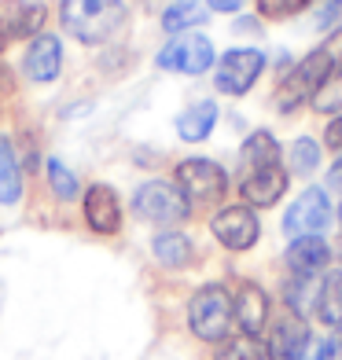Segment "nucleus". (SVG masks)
I'll list each match as a JSON object with an SVG mask.
<instances>
[{
    "mask_svg": "<svg viewBox=\"0 0 342 360\" xmlns=\"http://www.w3.org/2000/svg\"><path fill=\"white\" fill-rule=\"evenodd\" d=\"M317 316L331 327L342 323V272H331L317 290Z\"/></svg>",
    "mask_w": 342,
    "mask_h": 360,
    "instance_id": "4be33fe9",
    "label": "nucleus"
},
{
    "mask_svg": "<svg viewBox=\"0 0 342 360\" xmlns=\"http://www.w3.org/2000/svg\"><path fill=\"white\" fill-rule=\"evenodd\" d=\"M63 30L81 44H103L125 22V0H63Z\"/></svg>",
    "mask_w": 342,
    "mask_h": 360,
    "instance_id": "f257e3e1",
    "label": "nucleus"
},
{
    "mask_svg": "<svg viewBox=\"0 0 342 360\" xmlns=\"http://www.w3.org/2000/svg\"><path fill=\"white\" fill-rule=\"evenodd\" d=\"M265 70V52H258V48H232V52H224L221 63H217V74H214V85L217 92L224 96H243L251 92V85Z\"/></svg>",
    "mask_w": 342,
    "mask_h": 360,
    "instance_id": "423d86ee",
    "label": "nucleus"
},
{
    "mask_svg": "<svg viewBox=\"0 0 342 360\" xmlns=\"http://www.w3.org/2000/svg\"><path fill=\"white\" fill-rule=\"evenodd\" d=\"M243 162H247V169H258V166H280V143L272 140V133L258 129V133H251L247 143H243Z\"/></svg>",
    "mask_w": 342,
    "mask_h": 360,
    "instance_id": "412c9836",
    "label": "nucleus"
},
{
    "mask_svg": "<svg viewBox=\"0 0 342 360\" xmlns=\"http://www.w3.org/2000/svg\"><path fill=\"white\" fill-rule=\"evenodd\" d=\"M44 26V4L37 0H0V30L11 37H30L34 41Z\"/></svg>",
    "mask_w": 342,
    "mask_h": 360,
    "instance_id": "9b49d317",
    "label": "nucleus"
},
{
    "mask_svg": "<svg viewBox=\"0 0 342 360\" xmlns=\"http://www.w3.org/2000/svg\"><path fill=\"white\" fill-rule=\"evenodd\" d=\"M48 188H52V195L59 202H70V199H77V176L63 166L59 158H48Z\"/></svg>",
    "mask_w": 342,
    "mask_h": 360,
    "instance_id": "5701e85b",
    "label": "nucleus"
},
{
    "mask_svg": "<svg viewBox=\"0 0 342 360\" xmlns=\"http://www.w3.org/2000/svg\"><path fill=\"white\" fill-rule=\"evenodd\" d=\"M155 257H158V265H166V269H184L191 265V239L184 232H162L155 236Z\"/></svg>",
    "mask_w": 342,
    "mask_h": 360,
    "instance_id": "aec40b11",
    "label": "nucleus"
},
{
    "mask_svg": "<svg viewBox=\"0 0 342 360\" xmlns=\"http://www.w3.org/2000/svg\"><path fill=\"white\" fill-rule=\"evenodd\" d=\"M313 0H258V11L265 15V19H291V15L305 11Z\"/></svg>",
    "mask_w": 342,
    "mask_h": 360,
    "instance_id": "a878e982",
    "label": "nucleus"
},
{
    "mask_svg": "<svg viewBox=\"0 0 342 360\" xmlns=\"http://www.w3.org/2000/svg\"><path fill=\"white\" fill-rule=\"evenodd\" d=\"M210 232L228 250H251L258 243V236H262V224L251 214V206H228L210 221Z\"/></svg>",
    "mask_w": 342,
    "mask_h": 360,
    "instance_id": "1a4fd4ad",
    "label": "nucleus"
},
{
    "mask_svg": "<svg viewBox=\"0 0 342 360\" xmlns=\"http://www.w3.org/2000/svg\"><path fill=\"white\" fill-rule=\"evenodd\" d=\"M4 44H8V34H4V30H0V52H4Z\"/></svg>",
    "mask_w": 342,
    "mask_h": 360,
    "instance_id": "473e14b6",
    "label": "nucleus"
},
{
    "mask_svg": "<svg viewBox=\"0 0 342 360\" xmlns=\"http://www.w3.org/2000/svg\"><path fill=\"white\" fill-rule=\"evenodd\" d=\"M232 305H236V320L243 327V335H258L265 327V320H269V298H265V290L258 283H243Z\"/></svg>",
    "mask_w": 342,
    "mask_h": 360,
    "instance_id": "dca6fc26",
    "label": "nucleus"
},
{
    "mask_svg": "<svg viewBox=\"0 0 342 360\" xmlns=\"http://www.w3.org/2000/svg\"><path fill=\"white\" fill-rule=\"evenodd\" d=\"M309 342H313V335H309V327L302 316H284L280 323L272 327V342H269V353L280 356V360H305V349Z\"/></svg>",
    "mask_w": 342,
    "mask_h": 360,
    "instance_id": "4468645a",
    "label": "nucleus"
},
{
    "mask_svg": "<svg viewBox=\"0 0 342 360\" xmlns=\"http://www.w3.org/2000/svg\"><path fill=\"white\" fill-rule=\"evenodd\" d=\"M177 188L188 202H217L224 199V188H228V176L217 162L210 158H188L177 166Z\"/></svg>",
    "mask_w": 342,
    "mask_h": 360,
    "instance_id": "39448f33",
    "label": "nucleus"
},
{
    "mask_svg": "<svg viewBox=\"0 0 342 360\" xmlns=\"http://www.w3.org/2000/svg\"><path fill=\"white\" fill-rule=\"evenodd\" d=\"M338 224H342V210H338Z\"/></svg>",
    "mask_w": 342,
    "mask_h": 360,
    "instance_id": "72a5a7b5",
    "label": "nucleus"
},
{
    "mask_svg": "<svg viewBox=\"0 0 342 360\" xmlns=\"http://www.w3.org/2000/svg\"><path fill=\"white\" fill-rule=\"evenodd\" d=\"M328 188L335 195H342V158H335V166L328 169Z\"/></svg>",
    "mask_w": 342,
    "mask_h": 360,
    "instance_id": "7c9ffc66",
    "label": "nucleus"
},
{
    "mask_svg": "<svg viewBox=\"0 0 342 360\" xmlns=\"http://www.w3.org/2000/svg\"><path fill=\"white\" fill-rule=\"evenodd\" d=\"M214 125H217V103L199 100L177 118V136L188 140V143H199V140H206L210 133H214Z\"/></svg>",
    "mask_w": 342,
    "mask_h": 360,
    "instance_id": "f3484780",
    "label": "nucleus"
},
{
    "mask_svg": "<svg viewBox=\"0 0 342 360\" xmlns=\"http://www.w3.org/2000/svg\"><path fill=\"white\" fill-rule=\"evenodd\" d=\"M331 221V202L328 195H324L320 188H309L302 191L295 202H291V210L284 214V232L291 239H305V236H320L324 228H328Z\"/></svg>",
    "mask_w": 342,
    "mask_h": 360,
    "instance_id": "6e6552de",
    "label": "nucleus"
},
{
    "mask_svg": "<svg viewBox=\"0 0 342 360\" xmlns=\"http://www.w3.org/2000/svg\"><path fill=\"white\" fill-rule=\"evenodd\" d=\"M291 166H295V173H313L320 166V143L313 136H298L291 147Z\"/></svg>",
    "mask_w": 342,
    "mask_h": 360,
    "instance_id": "393cba45",
    "label": "nucleus"
},
{
    "mask_svg": "<svg viewBox=\"0 0 342 360\" xmlns=\"http://www.w3.org/2000/svg\"><path fill=\"white\" fill-rule=\"evenodd\" d=\"M239 191H243V199H247L251 206H272V202L287 191V169H284V166H258V169H247Z\"/></svg>",
    "mask_w": 342,
    "mask_h": 360,
    "instance_id": "ddd939ff",
    "label": "nucleus"
},
{
    "mask_svg": "<svg viewBox=\"0 0 342 360\" xmlns=\"http://www.w3.org/2000/svg\"><path fill=\"white\" fill-rule=\"evenodd\" d=\"M23 70H26L30 81H37V85L56 81L59 70H63V41L56 34H37L30 41L26 56H23Z\"/></svg>",
    "mask_w": 342,
    "mask_h": 360,
    "instance_id": "9d476101",
    "label": "nucleus"
},
{
    "mask_svg": "<svg viewBox=\"0 0 342 360\" xmlns=\"http://www.w3.org/2000/svg\"><path fill=\"white\" fill-rule=\"evenodd\" d=\"M206 4L214 8V11H236V8L243 4V0H206Z\"/></svg>",
    "mask_w": 342,
    "mask_h": 360,
    "instance_id": "2f4dec72",
    "label": "nucleus"
},
{
    "mask_svg": "<svg viewBox=\"0 0 342 360\" xmlns=\"http://www.w3.org/2000/svg\"><path fill=\"white\" fill-rule=\"evenodd\" d=\"M331 261V250L328 243H324L320 236H305V239H295L287 247V265L295 276H317L320 269H328Z\"/></svg>",
    "mask_w": 342,
    "mask_h": 360,
    "instance_id": "2eb2a0df",
    "label": "nucleus"
},
{
    "mask_svg": "<svg viewBox=\"0 0 342 360\" xmlns=\"http://www.w3.org/2000/svg\"><path fill=\"white\" fill-rule=\"evenodd\" d=\"M206 22V8L199 4V0H177V4H170L166 11H162V30L173 37H181L188 34L191 26H199Z\"/></svg>",
    "mask_w": 342,
    "mask_h": 360,
    "instance_id": "6ab92c4d",
    "label": "nucleus"
},
{
    "mask_svg": "<svg viewBox=\"0 0 342 360\" xmlns=\"http://www.w3.org/2000/svg\"><path fill=\"white\" fill-rule=\"evenodd\" d=\"M85 221L92 232L100 236H114L122 228V206H118V195H114V188L107 184H92L85 191Z\"/></svg>",
    "mask_w": 342,
    "mask_h": 360,
    "instance_id": "f8f14e48",
    "label": "nucleus"
},
{
    "mask_svg": "<svg viewBox=\"0 0 342 360\" xmlns=\"http://www.w3.org/2000/svg\"><path fill=\"white\" fill-rule=\"evenodd\" d=\"M214 360H265V349L258 335H239V338H228Z\"/></svg>",
    "mask_w": 342,
    "mask_h": 360,
    "instance_id": "b1692460",
    "label": "nucleus"
},
{
    "mask_svg": "<svg viewBox=\"0 0 342 360\" xmlns=\"http://www.w3.org/2000/svg\"><path fill=\"white\" fill-rule=\"evenodd\" d=\"M335 22H342V0H324L320 11H317V26L328 30V26H335Z\"/></svg>",
    "mask_w": 342,
    "mask_h": 360,
    "instance_id": "bb28decb",
    "label": "nucleus"
},
{
    "mask_svg": "<svg viewBox=\"0 0 342 360\" xmlns=\"http://www.w3.org/2000/svg\"><path fill=\"white\" fill-rule=\"evenodd\" d=\"M23 199V173L15 162V147L11 140L0 133V206H15Z\"/></svg>",
    "mask_w": 342,
    "mask_h": 360,
    "instance_id": "a211bd4d",
    "label": "nucleus"
},
{
    "mask_svg": "<svg viewBox=\"0 0 342 360\" xmlns=\"http://www.w3.org/2000/svg\"><path fill=\"white\" fill-rule=\"evenodd\" d=\"M133 210L140 221H151V224H177L188 217V199L181 195V188L166 184V180H148L140 184L133 195Z\"/></svg>",
    "mask_w": 342,
    "mask_h": 360,
    "instance_id": "20e7f679",
    "label": "nucleus"
},
{
    "mask_svg": "<svg viewBox=\"0 0 342 360\" xmlns=\"http://www.w3.org/2000/svg\"><path fill=\"white\" fill-rule=\"evenodd\" d=\"M331 74H338L335 67V59L328 56V48H317V52H309L295 70H291L284 81H280V89H276V107L280 110H295L309 100H317L320 89L331 81Z\"/></svg>",
    "mask_w": 342,
    "mask_h": 360,
    "instance_id": "f03ea898",
    "label": "nucleus"
},
{
    "mask_svg": "<svg viewBox=\"0 0 342 360\" xmlns=\"http://www.w3.org/2000/svg\"><path fill=\"white\" fill-rule=\"evenodd\" d=\"M155 63L162 70L195 77V74H206L210 67H214V44H210V37H203V34H181V37H173L166 48H162Z\"/></svg>",
    "mask_w": 342,
    "mask_h": 360,
    "instance_id": "0eeeda50",
    "label": "nucleus"
},
{
    "mask_svg": "<svg viewBox=\"0 0 342 360\" xmlns=\"http://www.w3.org/2000/svg\"><path fill=\"white\" fill-rule=\"evenodd\" d=\"M232 320H236V305L224 287L206 283L203 290H195V298L188 305V323H191L195 338L221 342L228 335V327H232Z\"/></svg>",
    "mask_w": 342,
    "mask_h": 360,
    "instance_id": "7ed1b4c3",
    "label": "nucleus"
},
{
    "mask_svg": "<svg viewBox=\"0 0 342 360\" xmlns=\"http://www.w3.org/2000/svg\"><path fill=\"white\" fill-rule=\"evenodd\" d=\"M317 360H342V323H338V331H335V335L320 346Z\"/></svg>",
    "mask_w": 342,
    "mask_h": 360,
    "instance_id": "cd10ccee",
    "label": "nucleus"
},
{
    "mask_svg": "<svg viewBox=\"0 0 342 360\" xmlns=\"http://www.w3.org/2000/svg\"><path fill=\"white\" fill-rule=\"evenodd\" d=\"M324 143L335 147V151H342V114L335 122H328V133H324Z\"/></svg>",
    "mask_w": 342,
    "mask_h": 360,
    "instance_id": "c85d7f7f",
    "label": "nucleus"
},
{
    "mask_svg": "<svg viewBox=\"0 0 342 360\" xmlns=\"http://www.w3.org/2000/svg\"><path fill=\"white\" fill-rule=\"evenodd\" d=\"M324 48H328V56L335 59V67L342 70V30H335V34L324 41Z\"/></svg>",
    "mask_w": 342,
    "mask_h": 360,
    "instance_id": "c756f323",
    "label": "nucleus"
}]
</instances>
